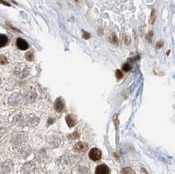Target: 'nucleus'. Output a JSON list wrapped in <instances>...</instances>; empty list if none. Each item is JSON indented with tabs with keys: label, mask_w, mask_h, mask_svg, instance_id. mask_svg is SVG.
Wrapping results in <instances>:
<instances>
[{
	"label": "nucleus",
	"mask_w": 175,
	"mask_h": 174,
	"mask_svg": "<svg viewBox=\"0 0 175 174\" xmlns=\"http://www.w3.org/2000/svg\"><path fill=\"white\" fill-rule=\"evenodd\" d=\"M115 76L118 79H121L123 77V73L120 69H117L115 71Z\"/></svg>",
	"instance_id": "2eb2a0df"
},
{
	"label": "nucleus",
	"mask_w": 175,
	"mask_h": 174,
	"mask_svg": "<svg viewBox=\"0 0 175 174\" xmlns=\"http://www.w3.org/2000/svg\"><path fill=\"white\" fill-rule=\"evenodd\" d=\"M122 69H123V70L124 71V72H129V71H130V70L131 69V67H130V65H129L128 63H127V64H125L124 65H123Z\"/></svg>",
	"instance_id": "4468645a"
},
{
	"label": "nucleus",
	"mask_w": 175,
	"mask_h": 174,
	"mask_svg": "<svg viewBox=\"0 0 175 174\" xmlns=\"http://www.w3.org/2000/svg\"><path fill=\"white\" fill-rule=\"evenodd\" d=\"M7 63V60L3 55H0V64H5Z\"/></svg>",
	"instance_id": "f3484780"
},
{
	"label": "nucleus",
	"mask_w": 175,
	"mask_h": 174,
	"mask_svg": "<svg viewBox=\"0 0 175 174\" xmlns=\"http://www.w3.org/2000/svg\"><path fill=\"white\" fill-rule=\"evenodd\" d=\"M163 41L162 40H161V41H158V42H157L155 47H156L157 48H160L163 47Z\"/></svg>",
	"instance_id": "412c9836"
},
{
	"label": "nucleus",
	"mask_w": 175,
	"mask_h": 174,
	"mask_svg": "<svg viewBox=\"0 0 175 174\" xmlns=\"http://www.w3.org/2000/svg\"><path fill=\"white\" fill-rule=\"evenodd\" d=\"M26 58L29 61L32 60L34 59V56H33L32 53L31 52H28L26 55Z\"/></svg>",
	"instance_id": "a211bd4d"
},
{
	"label": "nucleus",
	"mask_w": 175,
	"mask_h": 174,
	"mask_svg": "<svg viewBox=\"0 0 175 174\" xmlns=\"http://www.w3.org/2000/svg\"><path fill=\"white\" fill-rule=\"evenodd\" d=\"M170 50H168V51H167V55H169V53H170Z\"/></svg>",
	"instance_id": "4be33fe9"
},
{
	"label": "nucleus",
	"mask_w": 175,
	"mask_h": 174,
	"mask_svg": "<svg viewBox=\"0 0 175 174\" xmlns=\"http://www.w3.org/2000/svg\"><path fill=\"white\" fill-rule=\"evenodd\" d=\"M2 171L4 173H7L10 172L11 169V164L9 162H4L2 165Z\"/></svg>",
	"instance_id": "6e6552de"
},
{
	"label": "nucleus",
	"mask_w": 175,
	"mask_h": 174,
	"mask_svg": "<svg viewBox=\"0 0 175 174\" xmlns=\"http://www.w3.org/2000/svg\"><path fill=\"white\" fill-rule=\"evenodd\" d=\"M90 33H89L88 32L85 31H82V37L83 39H88L90 38Z\"/></svg>",
	"instance_id": "6ab92c4d"
},
{
	"label": "nucleus",
	"mask_w": 175,
	"mask_h": 174,
	"mask_svg": "<svg viewBox=\"0 0 175 174\" xmlns=\"http://www.w3.org/2000/svg\"><path fill=\"white\" fill-rule=\"evenodd\" d=\"M17 46L19 49L22 50H25L28 48V44L27 43L26 41L21 38L17 39Z\"/></svg>",
	"instance_id": "20e7f679"
},
{
	"label": "nucleus",
	"mask_w": 175,
	"mask_h": 174,
	"mask_svg": "<svg viewBox=\"0 0 175 174\" xmlns=\"http://www.w3.org/2000/svg\"><path fill=\"white\" fill-rule=\"evenodd\" d=\"M153 31H150L148 33L147 36H146V39H147V41L149 43L152 42V38H153Z\"/></svg>",
	"instance_id": "dca6fc26"
},
{
	"label": "nucleus",
	"mask_w": 175,
	"mask_h": 174,
	"mask_svg": "<svg viewBox=\"0 0 175 174\" xmlns=\"http://www.w3.org/2000/svg\"><path fill=\"white\" fill-rule=\"evenodd\" d=\"M96 174H110V169L108 166L105 164H101L98 166L95 169Z\"/></svg>",
	"instance_id": "7ed1b4c3"
},
{
	"label": "nucleus",
	"mask_w": 175,
	"mask_h": 174,
	"mask_svg": "<svg viewBox=\"0 0 175 174\" xmlns=\"http://www.w3.org/2000/svg\"><path fill=\"white\" fill-rule=\"evenodd\" d=\"M74 149L76 152H79V153L85 152L88 149V145L84 142H78L75 144Z\"/></svg>",
	"instance_id": "f03ea898"
},
{
	"label": "nucleus",
	"mask_w": 175,
	"mask_h": 174,
	"mask_svg": "<svg viewBox=\"0 0 175 174\" xmlns=\"http://www.w3.org/2000/svg\"><path fill=\"white\" fill-rule=\"evenodd\" d=\"M68 137L70 139H71V140H74V139L78 138V134H77V132H74L73 134H70L68 135Z\"/></svg>",
	"instance_id": "aec40b11"
},
{
	"label": "nucleus",
	"mask_w": 175,
	"mask_h": 174,
	"mask_svg": "<svg viewBox=\"0 0 175 174\" xmlns=\"http://www.w3.org/2000/svg\"><path fill=\"white\" fill-rule=\"evenodd\" d=\"M66 121L67 124L70 127H73L76 125V120L75 117H74L73 115H68L66 117Z\"/></svg>",
	"instance_id": "423d86ee"
},
{
	"label": "nucleus",
	"mask_w": 175,
	"mask_h": 174,
	"mask_svg": "<svg viewBox=\"0 0 175 174\" xmlns=\"http://www.w3.org/2000/svg\"><path fill=\"white\" fill-rule=\"evenodd\" d=\"M123 40H124L125 44L127 45H129V44L130 43V41H131L130 37L129 36V35L127 34V33H125V34L123 36Z\"/></svg>",
	"instance_id": "ddd939ff"
},
{
	"label": "nucleus",
	"mask_w": 175,
	"mask_h": 174,
	"mask_svg": "<svg viewBox=\"0 0 175 174\" xmlns=\"http://www.w3.org/2000/svg\"><path fill=\"white\" fill-rule=\"evenodd\" d=\"M89 158L93 161H98V160H100L101 157H102V152L100 149L97 148H93L89 151Z\"/></svg>",
	"instance_id": "f257e3e1"
},
{
	"label": "nucleus",
	"mask_w": 175,
	"mask_h": 174,
	"mask_svg": "<svg viewBox=\"0 0 175 174\" xmlns=\"http://www.w3.org/2000/svg\"><path fill=\"white\" fill-rule=\"evenodd\" d=\"M123 174H136L133 169L130 168H125L121 170Z\"/></svg>",
	"instance_id": "9b49d317"
},
{
	"label": "nucleus",
	"mask_w": 175,
	"mask_h": 174,
	"mask_svg": "<svg viewBox=\"0 0 175 174\" xmlns=\"http://www.w3.org/2000/svg\"><path fill=\"white\" fill-rule=\"evenodd\" d=\"M64 105L62 100L60 98L57 99L54 103V109L57 112H61L64 109Z\"/></svg>",
	"instance_id": "0eeeda50"
},
{
	"label": "nucleus",
	"mask_w": 175,
	"mask_h": 174,
	"mask_svg": "<svg viewBox=\"0 0 175 174\" xmlns=\"http://www.w3.org/2000/svg\"><path fill=\"white\" fill-rule=\"evenodd\" d=\"M155 19V10H152V12L150 14V16L149 18V22L151 24H153Z\"/></svg>",
	"instance_id": "f8f14e48"
},
{
	"label": "nucleus",
	"mask_w": 175,
	"mask_h": 174,
	"mask_svg": "<svg viewBox=\"0 0 175 174\" xmlns=\"http://www.w3.org/2000/svg\"><path fill=\"white\" fill-rule=\"evenodd\" d=\"M108 41H109V42L113 44V45H118V37H117L116 34H115V33H112V34L109 36Z\"/></svg>",
	"instance_id": "1a4fd4ad"
},
{
	"label": "nucleus",
	"mask_w": 175,
	"mask_h": 174,
	"mask_svg": "<svg viewBox=\"0 0 175 174\" xmlns=\"http://www.w3.org/2000/svg\"><path fill=\"white\" fill-rule=\"evenodd\" d=\"M8 41V39L6 36L3 34L0 35V48L4 47Z\"/></svg>",
	"instance_id": "9d476101"
},
{
	"label": "nucleus",
	"mask_w": 175,
	"mask_h": 174,
	"mask_svg": "<svg viewBox=\"0 0 175 174\" xmlns=\"http://www.w3.org/2000/svg\"><path fill=\"white\" fill-rule=\"evenodd\" d=\"M34 168V165L31 162H28L25 163L22 166V171L24 174H29L32 172V170H33Z\"/></svg>",
	"instance_id": "39448f33"
}]
</instances>
